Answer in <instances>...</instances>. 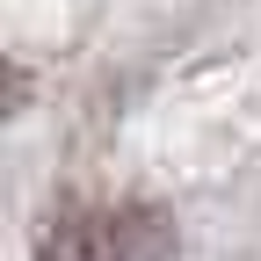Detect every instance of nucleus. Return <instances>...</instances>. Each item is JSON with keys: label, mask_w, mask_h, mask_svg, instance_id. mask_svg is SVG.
Here are the masks:
<instances>
[{"label": "nucleus", "mask_w": 261, "mask_h": 261, "mask_svg": "<svg viewBox=\"0 0 261 261\" xmlns=\"http://www.w3.org/2000/svg\"><path fill=\"white\" fill-rule=\"evenodd\" d=\"M181 232L152 203H65L44 218L37 261H174Z\"/></svg>", "instance_id": "obj_1"}]
</instances>
